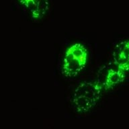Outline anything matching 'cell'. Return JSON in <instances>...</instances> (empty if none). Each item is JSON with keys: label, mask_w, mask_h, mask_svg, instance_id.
<instances>
[{"label": "cell", "mask_w": 129, "mask_h": 129, "mask_svg": "<svg viewBox=\"0 0 129 129\" xmlns=\"http://www.w3.org/2000/svg\"><path fill=\"white\" fill-rule=\"evenodd\" d=\"M103 89L97 80L85 81L77 85L72 95V104L79 114H86L94 108L102 96Z\"/></svg>", "instance_id": "obj_1"}, {"label": "cell", "mask_w": 129, "mask_h": 129, "mask_svg": "<svg viewBox=\"0 0 129 129\" xmlns=\"http://www.w3.org/2000/svg\"><path fill=\"white\" fill-rule=\"evenodd\" d=\"M88 50L83 44L75 42L69 46L64 52L62 62V73L66 77L77 76L86 66Z\"/></svg>", "instance_id": "obj_2"}, {"label": "cell", "mask_w": 129, "mask_h": 129, "mask_svg": "<svg viewBox=\"0 0 129 129\" xmlns=\"http://www.w3.org/2000/svg\"><path fill=\"white\" fill-rule=\"evenodd\" d=\"M126 77V73L115 66L104 65L99 69L96 80L100 83L104 91H107L124 82Z\"/></svg>", "instance_id": "obj_3"}, {"label": "cell", "mask_w": 129, "mask_h": 129, "mask_svg": "<svg viewBox=\"0 0 129 129\" xmlns=\"http://www.w3.org/2000/svg\"><path fill=\"white\" fill-rule=\"evenodd\" d=\"M114 66L125 73L129 72V40L119 42L112 51Z\"/></svg>", "instance_id": "obj_4"}, {"label": "cell", "mask_w": 129, "mask_h": 129, "mask_svg": "<svg viewBox=\"0 0 129 129\" xmlns=\"http://www.w3.org/2000/svg\"><path fill=\"white\" fill-rule=\"evenodd\" d=\"M34 20L42 18L49 10L48 0H18Z\"/></svg>", "instance_id": "obj_5"}]
</instances>
